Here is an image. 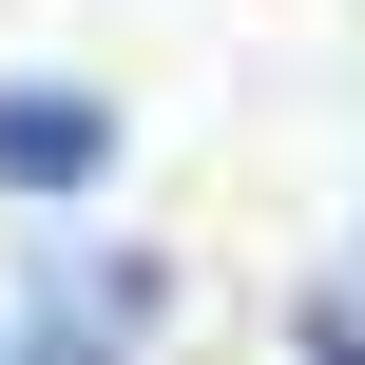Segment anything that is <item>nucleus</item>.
Listing matches in <instances>:
<instances>
[{
	"mask_svg": "<svg viewBox=\"0 0 365 365\" xmlns=\"http://www.w3.org/2000/svg\"><path fill=\"white\" fill-rule=\"evenodd\" d=\"M96 154H115V115H96V96H58V77H19V96H0V173H19V192H77Z\"/></svg>",
	"mask_w": 365,
	"mask_h": 365,
	"instance_id": "obj_1",
	"label": "nucleus"
}]
</instances>
